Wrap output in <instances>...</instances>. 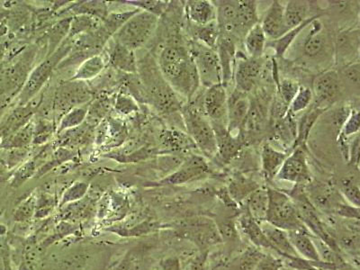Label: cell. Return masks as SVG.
Masks as SVG:
<instances>
[{
  "mask_svg": "<svg viewBox=\"0 0 360 270\" xmlns=\"http://www.w3.org/2000/svg\"><path fill=\"white\" fill-rule=\"evenodd\" d=\"M34 51L24 54L18 62L4 68L0 73V108H4L20 94L30 75L32 63L34 60Z\"/></svg>",
  "mask_w": 360,
  "mask_h": 270,
  "instance_id": "52a82bcc",
  "label": "cell"
},
{
  "mask_svg": "<svg viewBox=\"0 0 360 270\" xmlns=\"http://www.w3.org/2000/svg\"><path fill=\"white\" fill-rule=\"evenodd\" d=\"M340 192L342 193L344 198L352 202L353 207H359V182L348 176L343 179L340 182Z\"/></svg>",
  "mask_w": 360,
  "mask_h": 270,
  "instance_id": "7dc6e473",
  "label": "cell"
},
{
  "mask_svg": "<svg viewBox=\"0 0 360 270\" xmlns=\"http://www.w3.org/2000/svg\"><path fill=\"white\" fill-rule=\"evenodd\" d=\"M101 19L88 15H79L72 18L70 22L69 35L67 39H73L79 34H88L98 30L101 27Z\"/></svg>",
  "mask_w": 360,
  "mask_h": 270,
  "instance_id": "8d00e7d4",
  "label": "cell"
},
{
  "mask_svg": "<svg viewBox=\"0 0 360 270\" xmlns=\"http://www.w3.org/2000/svg\"><path fill=\"white\" fill-rule=\"evenodd\" d=\"M6 150H8V154H6V155H8L6 156V163L11 167L20 162L21 160H24L27 155V149H12Z\"/></svg>",
  "mask_w": 360,
  "mask_h": 270,
  "instance_id": "11a10c76",
  "label": "cell"
},
{
  "mask_svg": "<svg viewBox=\"0 0 360 270\" xmlns=\"http://www.w3.org/2000/svg\"><path fill=\"white\" fill-rule=\"evenodd\" d=\"M314 101L313 91L310 88L305 86H300L297 94L291 102L288 112L292 115L300 114L307 111Z\"/></svg>",
  "mask_w": 360,
  "mask_h": 270,
  "instance_id": "b9f144b4",
  "label": "cell"
},
{
  "mask_svg": "<svg viewBox=\"0 0 360 270\" xmlns=\"http://www.w3.org/2000/svg\"><path fill=\"white\" fill-rule=\"evenodd\" d=\"M311 3L309 1H300V0H292V1H288L285 5L284 17L285 25H287L289 30L303 24L307 19L315 17V15H310L311 11Z\"/></svg>",
  "mask_w": 360,
  "mask_h": 270,
  "instance_id": "83f0119b",
  "label": "cell"
},
{
  "mask_svg": "<svg viewBox=\"0 0 360 270\" xmlns=\"http://www.w3.org/2000/svg\"><path fill=\"white\" fill-rule=\"evenodd\" d=\"M220 236L226 238L228 240H233L237 237V231L236 224L231 221H226V223L221 224L219 227Z\"/></svg>",
  "mask_w": 360,
  "mask_h": 270,
  "instance_id": "9f6ffc18",
  "label": "cell"
},
{
  "mask_svg": "<svg viewBox=\"0 0 360 270\" xmlns=\"http://www.w3.org/2000/svg\"><path fill=\"white\" fill-rule=\"evenodd\" d=\"M269 124L268 111L259 98H250L249 112L243 127L245 141L256 139L263 134Z\"/></svg>",
  "mask_w": 360,
  "mask_h": 270,
  "instance_id": "ac0fdd59",
  "label": "cell"
},
{
  "mask_svg": "<svg viewBox=\"0 0 360 270\" xmlns=\"http://www.w3.org/2000/svg\"><path fill=\"white\" fill-rule=\"evenodd\" d=\"M309 27H311L309 33L305 35L302 44V51L307 59L315 60L327 53L328 49L330 47V38L324 30L323 24L320 20V18L314 19Z\"/></svg>",
  "mask_w": 360,
  "mask_h": 270,
  "instance_id": "9a60e30c",
  "label": "cell"
},
{
  "mask_svg": "<svg viewBox=\"0 0 360 270\" xmlns=\"http://www.w3.org/2000/svg\"><path fill=\"white\" fill-rule=\"evenodd\" d=\"M336 212L344 218H349V219H359V207H352V205L346 204H340L336 207Z\"/></svg>",
  "mask_w": 360,
  "mask_h": 270,
  "instance_id": "f5cc1de1",
  "label": "cell"
},
{
  "mask_svg": "<svg viewBox=\"0 0 360 270\" xmlns=\"http://www.w3.org/2000/svg\"><path fill=\"white\" fill-rule=\"evenodd\" d=\"M181 114L186 134L195 147L205 156L212 158L217 155V137L210 121L191 102L183 105Z\"/></svg>",
  "mask_w": 360,
  "mask_h": 270,
  "instance_id": "3957f363",
  "label": "cell"
},
{
  "mask_svg": "<svg viewBox=\"0 0 360 270\" xmlns=\"http://www.w3.org/2000/svg\"><path fill=\"white\" fill-rule=\"evenodd\" d=\"M264 256L259 248L256 246L248 247L240 260V270H255L260 259Z\"/></svg>",
  "mask_w": 360,
  "mask_h": 270,
  "instance_id": "bcb514c9",
  "label": "cell"
},
{
  "mask_svg": "<svg viewBox=\"0 0 360 270\" xmlns=\"http://www.w3.org/2000/svg\"><path fill=\"white\" fill-rule=\"evenodd\" d=\"M159 18L146 11H139L112 35V41L136 50L143 46L155 33Z\"/></svg>",
  "mask_w": 360,
  "mask_h": 270,
  "instance_id": "5b68a950",
  "label": "cell"
},
{
  "mask_svg": "<svg viewBox=\"0 0 360 270\" xmlns=\"http://www.w3.org/2000/svg\"><path fill=\"white\" fill-rule=\"evenodd\" d=\"M260 227H262L263 233H264L274 252L284 257V258L300 257L295 252V248L292 247L290 240H289L288 231L279 229L274 225L269 224L268 221L260 224Z\"/></svg>",
  "mask_w": 360,
  "mask_h": 270,
  "instance_id": "603a6c76",
  "label": "cell"
},
{
  "mask_svg": "<svg viewBox=\"0 0 360 270\" xmlns=\"http://www.w3.org/2000/svg\"><path fill=\"white\" fill-rule=\"evenodd\" d=\"M243 40L248 57L260 59L264 56L268 38H266L264 31L262 30L259 22L248 32Z\"/></svg>",
  "mask_w": 360,
  "mask_h": 270,
  "instance_id": "f546056e",
  "label": "cell"
},
{
  "mask_svg": "<svg viewBox=\"0 0 360 270\" xmlns=\"http://www.w3.org/2000/svg\"><path fill=\"white\" fill-rule=\"evenodd\" d=\"M34 162H29L22 165L20 169H18L15 172L14 184L20 185V183L24 181L25 179L29 178L32 173L34 172Z\"/></svg>",
  "mask_w": 360,
  "mask_h": 270,
  "instance_id": "db71d44e",
  "label": "cell"
},
{
  "mask_svg": "<svg viewBox=\"0 0 360 270\" xmlns=\"http://www.w3.org/2000/svg\"><path fill=\"white\" fill-rule=\"evenodd\" d=\"M158 66L176 94L188 102L195 98L201 84L188 49L179 45L164 47L158 59Z\"/></svg>",
  "mask_w": 360,
  "mask_h": 270,
  "instance_id": "6da1fadb",
  "label": "cell"
},
{
  "mask_svg": "<svg viewBox=\"0 0 360 270\" xmlns=\"http://www.w3.org/2000/svg\"><path fill=\"white\" fill-rule=\"evenodd\" d=\"M359 62H355L348 64L343 67L342 75H340V79H345L349 85L353 86V88L359 89Z\"/></svg>",
  "mask_w": 360,
  "mask_h": 270,
  "instance_id": "c3c4849f",
  "label": "cell"
},
{
  "mask_svg": "<svg viewBox=\"0 0 360 270\" xmlns=\"http://www.w3.org/2000/svg\"><path fill=\"white\" fill-rule=\"evenodd\" d=\"M91 89L84 82L69 80L57 89L54 96V111L65 115L73 108L83 107L92 101Z\"/></svg>",
  "mask_w": 360,
  "mask_h": 270,
  "instance_id": "30bf717a",
  "label": "cell"
},
{
  "mask_svg": "<svg viewBox=\"0 0 360 270\" xmlns=\"http://www.w3.org/2000/svg\"><path fill=\"white\" fill-rule=\"evenodd\" d=\"M211 170L204 157L193 155L188 158L178 172L173 173L163 183L179 185L205 178L210 174Z\"/></svg>",
  "mask_w": 360,
  "mask_h": 270,
  "instance_id": "e0dca14e",
  "label": "cell"
},
{
  "mask_svg": "<svg viewBox=\"0 0 360 270\" xmlns=\"http://www.w3.org/2000/svg\"><path fill=\"white\" fill-rule=\"evenodd\" d=\"M34 123L29 122L17 133L12 134L11 136L0 141V149H27L34 140Z\"/></svg>",
  "mask_w": 360,
  "mask_h": 270,
  "instance_id": "e575fe53",
  "label": "cell"
},
{
  "mask_svg": "<svg viewBox=\"0 0 360 270\" xmlns=\"http://www.w3.org/2000/svg\"><path fill=\"white\" fill-rule=\"evenodd\" d=\"M39 99H32L25 105H19L13 109L0 123V141L6 139L17 133L22 127L31 121L32 115L41 105Z\"/></svg>",
  "mask_w": 360,
  "mask_h": 270,
  "instance_id": "2e32d148",
  "label": "cell"
},
{
  "mask_svg": "<svg viewBox=\"0 0 360 270\" xmlns=\"http://www.w3.org/2000/svg\"><path fill=\"white\" fill-rule=\"evenodd\" d=\"M141 11L140 9L127 12L112 13L107 15L102 24L103 28L108 34L109 37H112L131 17Z\"/></svg>",
  "mask_w": 360,
  "mask_h": 270,
  "instance_id": "60d3db41",
  "label": "cell"
},
{
  "mask_svg": "<svg viewBox=\"0 0 360 270\" xmlns=\"http://www.w3.org/2000/svg\"><path fill=\"white\" fill-rule=\"evenodd\" d=\"M314 107L327 110L339 101L342 82L335 70H327L315 77L313 82Z\"/></svg>",
  "mask_w": 360,
  "mask_h": 270,
  "instance_id": "8fae6325",
  "label": "cell"
},
{
  "mask_svg": "<svg viewBox=\"0 0 360 270\" xmlns=\"http://www.w3.org/2000/svg\"><path fill=\"white\" fill-rule=\"evenodd\" d=\"M288 154V152H281L269 143L262 146L260 160L263 174L268 181H271L276 178Z\"/></svg>",
  "mask_w": 360,
  "mask_h": 270,
  "instance_id": "484cf974",
  "label": "cell"
},
{
  "mask_svg": "<svg viewBox=\"0 0 360 270\" xmlns=\"http://www.w3.org/2000/svg\"><path fill=\"white\" fill-rule=\"evenodd\" d=\"M284 8L285 5L282 2H272L262 22H259L268 41L278 40L289 31L285 25Z\"/></svg>",
  "mask_w": 360,
  "mask_h": 270,
  "instance_id": "d6986e66",
  "label": "cell"
},
{
  "mask_svg": "<svg viewBox=\"0 0 360 270\" xmlns=\"http://www.w3.org/2000/svg\"><path fill=\"white\" fill-rule=\"evenodd\" d=\"M205 262H207V254H201L195 262L192 263L189 270H205Z\"/></svg>",
  "mask_w": 360,
  "mask_h": 270,
  "instance_id": "6f0895ef",
  "label": "cell"
},
{
  "mask_svg": "<svg viewBox=\"0 0 360 270\" xmlns=\"http://www.w3.org/2000/svg\"><path fill=\"white\" fill-rule=\"evenodd\" d=\"M258 4L256 1H238L234 34L238 40L245 37L248 32L258 24Z\"/></svg>",
  "mask_w": 360,
  "mask_h": 270,
  "instance_id": "7402d4cb",
  "label": "cell"
},
{
  "mask_svg": "<svg viewBox=\"0 0 360 270\" xmlns=\"http://www.w3.org/2000/svg\"><path fill=\"white\" fill-rule=\"evenodd\" d=\"M72 49V40L66 39L50 56H47L29 75L27 82L18 95L19 105H25L39 93L54 69L63 62V58Z\"/></svg>",
  "mask_w": 360,
  "mask_h": 270,
  "instance_id": "8992f818",
  "label": "cell"
},
{
  "mask_svg": "<svg viewBox=\"0 0 360 270\" xmlns=\"http://www.w3.org/2000/svg\"><path fill=\"white\" fill-rule=\"evenodd\" d=\"M115 108L122 114L128 115L131 112L137 110V105L133 98L124 95H119L115 101Z\"/></svg>",
  "mask_w": 360,
  "mask_h": 270,
  "instance_id": "681fc988",
  "label": "cell"
},
{
  "mask_svg": "<svg viewBox=\"0 0 360 270\" xmlns=\"http://www.w3.org/2000/svg\"><path fill=\"white\" fill-rule=\"evenodd\" d=\"M337 60L344 66L358 62L359 53V29H346L338 34L335 41Z\"/></svg>",
  "mask_w": 360,
  "mask_h": 270,
  "instance_id": "ffe728a7",
  "label": "cell"
},
{
  "mask_svg": "<svg viewBox=\"0 0 360 270\" xmlns=\"http://www.w3.org/2000/svg\"><path fill=\"white\" fill-rule=\"evenodd\" d=\"M8 33V27L4 22L0 21V39Z\"/></svg>",
  "mask_w": 360,
  "mask_h": 270,
  "instance_id": "680465c9",
  "label": "cell"
},
{
  "mask_svg": "<svg viewBox=\"0 0 360 270\" xmlns=\"http://www.w3.org/2000/svg\"><path fill=\"white\" fill-rule=\"evenodd\" d=\"M109 62L115 69L125 73H137V60L134 50L112 41Z\"/></svg>",
  "mask_w": 360,
  "mask_h": 270,
  "instance_id": "4316f807",
  "label": "cell"
},
{
  "mask_svg": "<svg viewBox=\"0 0 360 270\" xmlns=\"http://www.w3.org/2000/svg\"><path fill=\"white\" fill-rule=\"evenodd\" d=\"M215 137H217V154L224 163H229L245 146L246 141L243 135L233 136L227 131L225 127H214Z\"/></svg>",
  "mask_w": 360,
  "mask_h": 270,
  "instance_id": "44dd1931",
  "label": "cell"
},
{
  "mask_svg": "<svg viewBox=\"0 0 360 270\" xmlns=\"http://www.w3.org/2000/svg\"><path fill=\"white\" fill-rule=\"evenodd\" d=\"M326 111V110H323V109L317 108L313 105V107L308 109L307 112H304L300 120L297 123V139H295L292 150L298 146H304V144L307 143L308 139V136H309L310 131L313 129L314 125L316 123L321 115Z\"/></svg>",
  "mask_w": 360,
  "mask_h": 270,
  "instance_id": "d6a6232c",
  "label": "cell"
},
{
  "mask_svg": "<svg viewBox=\"0 0 360 270\" xmlns=\"http://www.w3.org/2000/svg\"><path fill=\"white\" fill-rule=\"evenodd\" d=\"M89 105H83V107L76 108L67 112L63 115L62 121H60L59 130L58 133L62 131L74 129L79 127L84 123L86 115H88Z\"/></svg>",
  "mask_w": 360,
  "mask_h": 270,
  "instance_id": "ab89813d",
  "label": "cell"
},
{
  "mask_svg": "<svg viewBox=\"0 0 360 270\" xmlns=\"http://www.w3.org/2000/svg\"><path fill=\"white\" fill-rule=\"evenodd\" d=\"M275 179L297 186H303L311 182V170L304 146H298L292 150Z\"/></svg>",
  "mask_w": 360,
  "mask_h": 270,
  "instance_id": "7c38bea8",
  "label": "cell"
},
{
  "mask_svg": "<svg viewBox=\"0 0 360 270\" xmlns=\"http://www.w3.org/2000/svg\"><path fill=\"white\" fill-rule=\"evenodd\" d=\"M288 234L292 247L301 258L313 262H321L319 254L314 243L313 234L308 231L307 228L288 231Z\"/></svg>",
  "mask_w": 360,
  "mask_h": 270,
  "instance_id": "d4e9b609",
  "label": "cell"
},
{
  "mask_svg": "<svg viewBox=\"0 0 360 270\" xmlns=\"http://www.w3.org/2000/svg\"><path fill=\"white\" fill-rule=\"evenodd\" d=\"M185 12L188 20L193 25H204L217 21V6L213 1H208V0L188 1L185 6Z\"/></svg>",
  "mask_w": 360,
  "mask_h": 270,
  "instance_id": "cb8c5ba5",
  "label": "cell"
},
{
  "mask_svg": "<svg viewBox=\"0 0 360 270\" xmlns=\"http://www.w3.org/2000/svg\"><path fill=\"white\" fill-rule=\"evenodd\" d=\"M247 212L257 223L266 221L269 207L268 188H259L246 199Z\"/></svg>",
  "mask_w": 360,
  "mask_h": 270,
  "instance_id": "f1b7e54d",
  "label": "cell"
},
{
  "mask_svg": "<svg viewBox=\"0 0 360 270\" xmlns=\"http://www.w3.org/2000/svg\"><path fill=\"white\" fill-rule=\"evenodd\" d=\"M191 34L194 38L193 41L211 49L217 50V41L220 37L219 27L217 21L204 25L191 24Z\"/></svg>",
  "mask_w": 360,
  "mask_h": 270,
  "instance_id": "836d02e7",
  "label": "cell"
},
{
  "mask_svg": "<svg viewBox=\"0 0 360 270\" xmlns=\"http://www.w3.org/2000/svg\"><path fill=\"white\" fill-rule=\"evenodd\" d=\"M188 51L197 68L202 86L208 89L223 83V72L217 50L193 41Z\"/></svg>",
  "mask_w": 360,
  "mask_h": 270,
  "instance_id": "ba28073f",
  "label": "cell"
},
{
  "mask_svg": "<svg viewBox=\"0 0 360 270\" xmlns=\"http://www.w3.org/2000/svg\"><path fill=\"white\" fill-rule=\"evenodd\" d=\"M236 67L234 69L233 79L236 80V88L240 91L249 94L259 84L264 70V60L253 59L237 51Z\"/></svg>",
  "mask_w": 360,
  "mask_h": 270,
  "instance_id": "4fadbf2b",
  "label": "cell"
},
{
  "mask_svg": "<svg viewBox=\"0 0 360 270\" xmlns=\"http://www.w3.org/2000/svg\"><path fill=\"white\" fill-rule=\"evenodd\" d=\"M278 86V94L281 96L283 101L290 107L292 99L295 98V95L297 94L300 85L295 80L292 79H282L279 80Z\"/></svg>",
  "mask_w": 360,
  "mask_h": 270,
  "instance_id": "f6af8a7d",
  "label": "cell"
},
{
  "mask_svg": "<svg viewBox=\"0 0 360 270\" xmlns=\"http://www.w3.org/2000/svg\"><path fill=\"white\" fill-rule=\"evenodd\" d=\"M105 63L103 57L96 54L88 58L80 64L78 70L74 74L70 80H79V82H86V80L94 79L103 70H105Z\"/></svg>",
  "mask_w": 360,
  "mask_h": 270,
  "instance_id": "d590c367",
  "label": "cell"
},
{
  "mask_svg": "<svg viewBox=\"0 0 360 270\" xmlns=\"http://www.w3.org/2000/svg\"><path fill=\"white\" fill-rule=\"evenodd\" d=\"M283 268L282 260L275 258L270 254H264L255 270H281Z\"/></svg>",
  "mask_w": 360,
  "mask_h": 270,
  "instance_id": "f907efd6",
  "label": "cell"
},
{
  "mask_svg": "<svg viewBox=\"0 0 360 270\" xmlns=\"http://www.w3.org/2000/svg\"><path fill=\"white\" fill-rule=\"evenodd\" d=\"M359 112L356 109L349 112L348 117L344 121L342 129L340 131L339 140L346 141L349 137L359 134Z\"/></svg>",
  "mask_w": 360,
  "mask_h": 270,
  "instance_id": "ee69618b",
  "label": "cell"
},
{
  "mask_svg": "<svg viewBox=\"0 0 360 270\" xmlns=\"http://www.w3.org/2000/svg\"><path fill=\"white\" fill-rule=\"evenodd\" d=\"M227 89L223 83L210 86L202 98H193L191 101L210 121L212 127H227Z\"/></svg>",
  "mask_w": 360,
  "mask_h": 270,
  "instance_id": "9c48e42d",
  "label": "cell"
},
{
  "mask_svg": "<svg viewBox=\"0 0 360 270\" xmlns=\"http://www.w3.org/2000/svg\"><path fill=\"white\" fill-rule=\"evenodd\" d=\"M141 84L143 98L162 114L181 111V99L163 78L158 63L150 59L143 62L141 69Z\"/></svg>",
  "mask_w": 360,
  "mask_h": 270,
  "instance_id": "7a4b0ae2",
  "label": "cell"
},
{
  "mask_svg": "<svg viewBox=\"0 0 360 270\" xmlns=\"http://www.w3.org/2000/svg\"><path fill=\"white\" fill-rule=\"evenodd\" d=\"M259 188V186L253 180L247 179L245 176H238L231 182L230 195L234 200L242 201Z\"/></svg>",
  "mask_w": 360,
  "mask_h": 270,
  "instance_id": "f35d334b",
  "label": "cell"
},
{
  "mask_svg": "<svg viewBox=\"0 0 360 270\" xmlns=\"http://www.w3.org/2000/svg\"><path fill=\"white\" fill-rule=\"evenodd\" d=\"M347 159L349 162L353 166L359 168V136L356 134L353 137L352 143L348 146V150H347Z\"/></svg>",
  "mask_w": 360,
  "mask_h": 270,
  "instance_id": "816d5d0a",
  "label": "cell"
},
{
  "mask_svg": "<svg viewBox=\"0 0 360 270\" xmlns=\"http://www.w3.org/2000/svg\"><path fill=\"white\" fill-rule=\"evenodd\" d=\"M239 226L242 229L244 236L253 243V246L259 248V249H269L273 250V248L266 239L264 233L260 227V224L250 217L246 212L239 219Z\"/></svg>",
  "mask_w": 360,
  "mask_h": 270,
  "instance_id": "4dcf8cb0",
  "label": "cell"
},
{
  "mask_svg": "<svg viewBox=\"0 0 360 270\" xmlns=\"http://www.w3.org/2000/svg\"><path fill=\"white\" fill-rule=\"evenodd\" d=\"M250 105L249 94L234 89L228 95L227 99V131L233 136L243 135V127L245 124Z\"/></svg>",
  "mask_w": 360,
  "mask_h": 270,
  "instance_id": "5bb4252c",
  "label": "cell"
},
{
  "mask_svg": "<svg viewBox=\"0 0 360 270\" xmlns=\"http://www.w3.org/2000/svg\"><path fill=\"white\" fill-rule=\"evenodd\" d=\"M268 195L269 207L266 221L285 231L307 228L301 220L294 201L288 193L268 188Z\"/></svg>",
  "mask_w": 360,
  "mask_h": 270,
  "instance_id": "277c9868",
  "label": "cell"
},
{
  "mask_svg": "<svg viewBox=\"0 0 360 270\" xmlns=\"http://www.w3.org/2000/svg\"><path fill=\"white\" fill-rule=\"evenodd\" d=\"M125 4L136 6L137 9L146 11L157 15L160 18L169 6V1H152V0H131V1H124Z\"/></svg>",
  "mask_w": 360,
  "mask_h": 270,
  "instance_id": "7bdbcfd3",
  "label": "cell"
},
{
  "mask_svg": "<svg viewBox=\"0 0 360 270\" xmlns=\"http://www.w3.org/2000/svg\"><path fill=\"white\" fill-rule=\"evenodd\" d=\"M72 18H64L57 22L48 33V56L53 54L62 45L63 41L66 40L69 35L70 22Z\"/></svg>",
  "mask_w": 360,
  "mask_h": 270,
  "instance_id": "74e56055",
  "label": "cell"
},
{
  "mask_svg": "<svg viewBox=\"0 0 360 270\" xmlns=\"http://www.w3.org/2000/svg\"><path fill=\"white\" fill-rule=\"evenodd\" d=\"M321 17V15H315V17L307 19V21L304 22L303 24L298 25V27L291 29V30H289L287 34L283 35V37L279 38V39L268 41L266 48H272V49L275 51L276 58L284 57L285 53H287L289 49V47L291 46L295 40H297L299 35L303 33L304 29L307 28L308 25L314 20V19Z\"/></svg>",
  "mask_w": 360,
  "mask_h": 270,
  "instance_id": "1f68e13d",
  "label": "cell"
}]
</instances>
